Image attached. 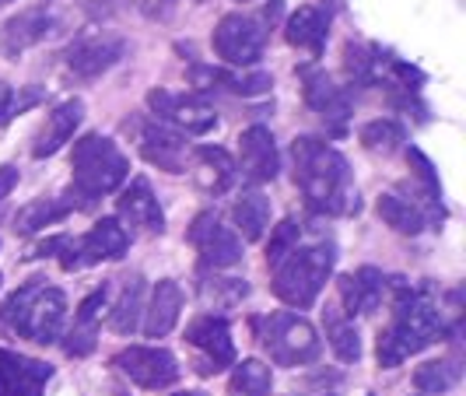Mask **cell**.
I'll list each match as a JSON object with an SVG mask.
<instances>
[{"label": "cell", "mask_w": 466, "mask_h": 396, "mask_svg": "<svg viewBox=\"0 0 466 396\" xmlns=\"http://www.w3.org/2000/svg\"><path fill=\"white\" fill-rule=\"evenodd\" d=\"M291 165H295V183L302 189L305 204L316 214L327 218H348L358 214V187L350 176L348 158L329 147L319 137H295L291 140Z\"/></svg>", "instance_id": "6da1fadb"}, {"label": "cell", "mask_w": 466, "mask_h": 396, "mask_svg": "<svg viewBox=\"0 0 466 396\" xmlns=\"http://www.w3.org/2000/svg\"><path fill=\"white\" fill-rule=\"evenodd\" d=\"M439 333H442V312L431 305L424 291L410 288V284H400L397 302H393V323L379 333V348H375L379 369L403 365L418 350L435 344Z\"/></svg>", "instance_id": "7a4b0ae2"}, {"label": "cell", "mask_w": 466, "mask_h": 396, "mask_svg": "<svg viewBox=\"0 0 466 396\" xmlns=\"http://www.w3.org/2000/svg\"><path fill=\"white\" fill-rule=\"evenodd\" d=\"M70 172H74V197L81 208H92L95 200L123 189L130 179V158L123 155L113 137L106 134H85L70 151Z\"/></svg>", "instance_id": "3957f363"}, {"label": "cell", "mask_w": 466, "mask_h": 396, "mask_svg": "<svg viewBox=\"0 0 466 396\" xmlns=\"http://www.w3.org/2000/svg\"><path fill=\"white\" fill-rule=\"evenodd\" d=\"M0 320L32 344H56L67 327V295L46 280L22 284L0 309Z\"/></svg>", "instance_id": "277c9868"}, {"label": "cell", "mask_w": 466, "mask_h": 396, "mask_svg": "<svg viewBox=\"0 0 466 396\" xmlns=\"http://www.w3.org/2000/svg\"><path fill=\"white\" fill-rule=\"evenodd\" d=\"M337 263V249L329 242H312V246H299L288 257L280 259L274 270V295L291 309H312L316 299L323 295L329 274Z\"/></svg>", "instance_id": "5b68a950"}, {"label": "cell", "mask_w": 466, "mask_h": 396, "mask_svg": "<svg viewBox=\"0 0 466 396\" xmlns=\"http://www.w3.org/2000/svg\"><path fill=\"white\" fill-rule=\"evenodd\" d=\"M257 340L270 354V361L280 369L309 365L323 350L316 327L305 316H295V312H270V316L257 320Z\"/></svg>", "instance_id": "8992f818"}, {"label": "cell", "mask_w": 466, "mask_h": 396, "mask_svg": "<svg viewBox=\"0 0 466 396\" xmlns=\"http://www.w3.org/2000/svg\"><path fill=\"white\" fill-rule=\"evenodd\" d=\"M130 249V232L119 225L116 218H98L92 228L77 239L64 242L60 249V267L64 270H85L95 267L102 259H123V253Z\"/></svg>", "instance_id": "52a82bcc"}, {"label": "cell", "mask_w": 466, "mask_h": 396, "mask_svg": "<svg viewBox=\"0 0 466 396\" xmlns=\"http://www.w3.org/2000/svg\"><path fill=\"white\" fill-rule=\"evenodd\" d=\"M210 43H214L218 60H225L228 67H257L263 46H267V28L257 18L232 11L214 25Z\"/></svg>", "instance_id": "ba28073f"}, {"label": "cell", "mask_w": 466, "mask_h": 396, "mask_svg": "<svg viewBox=\"0 0 466 396\" xmlns=\"http://www.w3.org/2000/svg\"><path fill=\"white\" fill-rule=\"evenodd\" d=\"M113 369L127 375L134 386L140 390H168V386H176V379H179V361H176V354L165 348H147V344H134V348H123L113 358Z\"/></svg>", "instance_id": "9c48e42d"}, {"label": "cell", "mask_w": 466, "mask_h": 396, "mask_svg": "<svg viewBox=\"0 0 466 396\" xmlns=\"http://www.w3.org/2000/svg\"><path fill=\"white\" fill-rule=\"evenodd\" d=\"M147 109L162 123H176L179 130H187L193 137H204L210 130H218V113L204 95H176L168 88H151Z\"/></svg>", "instance_id": "30bf717a"}, {"label": "cell", "mask_w": 466, "mask_h": 396, "mask_svg": "<svg viewBox=\"0 0 466 396\" xmlns=\"http://www.w3.org/2000/svg\"><path fill=\"white\" fill-rule=\"evenodd\" d=\"M187 239L189 246L200 253L204 267H210V270H232L235 263L242 259V239H238V232L225 228L214 210H204V214L193 218Z\"/></svg>", "instance_id": "8fae6325"}, {"label": "cell", "mask_w": 466, "mask_h": 396, "mask_svg": "<svg viewBox=\"0 0 466 396\" xmlns=\"http://www.w3.org/2000/svg\"><path fill=\"white\" fill-rule=\"evenodd\" d=\"M123 53H127V43L119 36H113V32H92V36L74 39L67 53H64V60H67V70L74 77L95 81V77H102V74H109V70L116 67L119 60H123Z\"/></svg>", "instance_id": "7c38bea8"}, {"label": "cell", "mask_w": 466, "mask_h": 396, "mask_svg": "<svg viewBox=\"0 0 466 396\" xmlns=\"http://www.w3.org/2000/svg\"><path fill=\"white\" fill-rule=\"evenodd\" d=\"M238 176L249 179L253 187L263 183H274L280 172V155H278V140L270 134V127L253 123L238 134Z\"/></svg>", "instance_id": "4fadbf2b"}, {"label": "cell", "mask_w": 466, "mask_h": 396, "mask_svg": "<svg viewBox=\"0 0 466 396\" xmlns=\"http://www.w3.org/2000/svg\"><path fill=\"white\" fill-rule=\"evenodd\" d=\"M302 95H305V106L316 113V117H323L337 130V134H344V127H348L350 119V98L348 92L329 77L323 67H305L302 70Z\"/></svg>", "instance_id": "5bb4252c"}, {"label": "cell", "mask_w": 466, "mask_h": 396, "mask_svg": "<svg viewBox=\"0 0 466 396\" xmlns=\"http://www.w3.org/2000/svg\"><path fill=\"white\" fill-rule=\"evenodd\" d=\"M187 340L200 350L204 358H208V361H204V369H200L204 375L221 372V369L235 365L232 327H228V320H225V316H214V312L197 316V320L187 327Z\"/></svg>", "instance_id": "9a60e30c"}, {"label": "cell", "mask_w": 466, "mask_h": 396, "mask_svg": "<svg viewBox=\"0 0 466 396\" xmlns=\"http://www.w3.org/2000/svg\"><path fill=\"white\" fill-rule=\"evenodd\" d=\"M137 144L144 162L162 168V172H172V176H179L189 162L187 137L176 134L172 127H165L162 119H144L137 130Z\"/></svg>", "instance_id": "2e32d148"}, {"label": "cell", "mask_w": 466, "mask_h": 396, "mask_svg": "<svg viewBox=\"0 0 466 396\" xmlns=\"http://www.w3.org/2000/svg\"><path fill=\"white\" fill-rule=\"evenodd\" d=\"M116 221L130 232H140V235H162L165 232V214H162V204H158V197H155V189L151 183L137 176L130 187L119 193L116 200Z\"/></svg>", "instance_id": "e0dca14e"}, {"label": "cell", "mask_w": 466, "mask_h": 396, "mask_svg": "<svg viewBox=\"0 0 466 396\" xmlns=\"http://www.w3.org/2000/svg\"><path fill=\"white\" fill-rule=\"evenodd\" d=\"M49 379H53V365L0 348V396H43Z\"/></svg>", "instance_id": "ac0fdd59"}, {"label": "cell", "mask_w": 466, "mask_h": 396, "mask_svg": "<svg viewBox=\"0 0 466 396\" xmlns=\"http://www.w3.org/2000/svg\"><path fill=\"white\" fill-rule=\"evenodd\" d=\"M386 278H382V270H375V267H361V270H354V274H344V278L337 280V291H340V312L344 316H372L375 309L382 305L386 299Z\"/></svg>", "instance_id": "d6986e66"}, {"label": "cell", "mask_w": 466, "mask_h": 396, "mask_svg": "<svg viewBox=\"0 0 466 396\" xmlns=\"http://www.w3.org/2000/svg\"><path fill=\"white\" fill-rule=\"evenodd\" d=\"M179 312H183V288L179 280L165 278L151 288V299L144 305V316H140V333L147 340H162L168 337L176 323H179Z\"/></svg>", "instance_id": "ffe728a7"}, {"label": "cell", "mask_w": 466, "mask_h": 396, "mask_svg": "<svg viewBox=\"0 0 466 396\" xmlns=\"http://www.w3.org/2000/svg\"><path fill=\"white\" fill-rule=\"evenodd\" d=\"M81 119H85V102H81V98L60 102L46 117V123L39 127L35 140H32V158H53L64 144H70L74 130L81 127Z\"/></svg>", "instance_id": "44dd1931"}, {"label": "cell", "mask_w": 466, "mask_h": 396, "mask_svg": "<svg viewBox=\"0 0 466 396\" xmlns=\"http://www.w3.org/2000/svg\"><path fill=\"white\" fill-rule=\"evenodd\" d=\"M56 28V18L49 7H28L22 15H15L4 25V49L7 53H22V49L39 46L49 32Z\"/></svg>", "instance_id": "7402d4cb"}, {"label": "cell", "mask_w": 466, "mask_h": 396, "mask_svg": "<svg viewBox=\"0 0 466 396\" xmlns=\"http://www.w3.org/2000/svg\"><path fill=\"white\" fill-rule=\"evenodd\" d=\"M193 165H197V183L204 193H225V189L235 187L238 179V168H235V158L225 151V147H214V144H204L193 151Z\"/></svg>", "instance_id": "603a6c76"}, {"label": "cell", "mask_w": 466, "mask_h": 396, "mask_svg": "<svg viewBox=\"0 0 466 396\" xmlns=\"http://www.w3.org/2000/svg\"><path fill=\"white\" fill-rule=\"evenodd\" d=\"M284 39L295 49L312 53V60H319L323 49H327V15L319 7H309V4L291 11L288 25H284Z\"/></svg>", "instance_id": "cb8c5ba5"}, {"label": "cell", "mask_w": 466, "mask_h": 396, "mask_svg": "<svg viewBox=\"0 0 466 396\" xmlns=\"http://www.w3.org/2000/svg\"><path fill=\"white\" fill-rule=\"evenodd\" d=\"M77 197L67 193V197H39V200H28L18 218H15V232L22 235H35V232H46L53 225H60L67 218L70 210H77Z\"/></svg>", "instance_id": "d4e9b609"}, {"label": "cell", "mask_w": 466, "mask_h": 396, "mask_svg": "<svg viewBox=\"0 0 466 396\" xmlns=\"http://www.w3.org/2000/svg\"><path fill=\"white\" fill-rule=\"evenodd\" d=\"M323 327H327L329 350L337 354V361L358 365V361H361V333H358V327H354V320L340 312V305H327V312H323Z\"/></svg>", "instance_id": "484cf974"}, {"label": "cell", "mask_w": 466, "mask_h": 396, "mask_svg": "<svg viewBox=\"0 0 466 396\" xmlns=\"http://www.w3.org/2000/svg\"><path fill=\"white\" fill-rule=\"evenodd\" d=\"M375 214L400 235H420L428 228V214L418 200H407V197H397V193H382L375 200Z\"/></svg>", "instance_id": "4316f807"}, {"label": "cell", "mask_w": 466, "mask_h": 396, "mask_svg": "<svg viewBox=\"0 0 466 396\" xmlns=\"http://www.w3.org/2000/svg\"><path fill=\"white\" fill-rule=\"evenodd\" d=\"M232 218H235V228L242 232L238 239L259 242L263 232H267V225H270V200H267L259 189H249V193H242V197L235 200Z\"/></svg>", "instance_id": "83f0119b"}, {"label": "cell", "mask_w": 466, "mask_h": 396, "mask_svg": "<svg viewBox=\"0 0 466 396\" xmlns=\"http://www.w3.org/2000/svg\"><path fill=\"white\" fill-rule=\"evenodd\" d=\"M140 316H144V280L130 278L119 291V302L109 309V330L119 337H130L140 330Z\"/></svg>", "instance_id": "f1b7e54d"}, {"label": "cell", "mask_w": 466, "mask_h": 396, "mask_svg": "<svg viewBox=\"0 0 466 396\" xmlns=\"http://www.w3.org/2000/svg\"><path fill=\"white\" fill-rule=\"evenodd\" d=\"M460 379H463L460 361H456V358H439V361H424L418 372H414V386H418L420 393L442 396V393H449V390H456Z\"/></svg>", "instance_id": "f546056e"}, {"label": "cell", "mask_w": 466, "mask_h": 396, "mask_svg": "<svg viewBox=\"0 0 466 396\" xmlns=\"http://www.w3.org/2000/svg\"><path fill=\"white\" fill-rule=\"evenodd\" d=\"M274 386V372L270 365H263L259 358H246L232 369V379H228V390L232 396H267Z\"/></svg>", "instance_id": "4dcf8cb0"}, {"label": "cell", "mask_w": 466, "mask_h": 396, "mask_svg": "<svg viewBox=\"0 0 466 396\" xmlns=\"http://www.w3.org/2000/svg\"><path fill=\"white\" fill-rule=\"evenodd\" d=\"M358 140L369 151H375V155H393L400 144L407 140V130H403V123H397V119H372V123H365L358 130Z\"/></svg>", "instance_id": "1f68e13d"}, {"label": "cell", "mask_w": 466, "mask_h": 396, "mask_svg": "<svg viewBox=\"0 0 466 396\" xmlns=\"http://www.w3.org/2000/svg\"><path fill=\"white\" fill-rule=\"evenodd\" d=\"M249 295V284L238 278H204L200 280V299H204V305L208 309H232V305H238L242 299Z\"/></svg>", "instance_id": "d6a6232c"}, {"label": "cell", "mask_w": 466, "mask_h": 396, "mask_svg": "<svg viewBox=\"0 0 466 396\" xmlns=\"http://www.w3.org/2000/svg\"><path fill=\"white\" fill-rule=\"evenodd\" d=\"M407 165H410V172H414V179H418L420 193H424V200L431 204V208L442 214V183H439V172H435V165L431 158L420 151V147H407Z\"/></svg>", "instance_id": "836d02e7"}, {"label": "cell", "mask_w": 466, "mask_h": 396, "mask_svg": "<svg viewBox=\"0 0 466 396\" xmlns=\"http://www.w3.org/2000/svg\"><path fill=\"white\" fill-rule=\"evenodd\" d=\"M299 239H302V228L288 218V221H280L278 228H270V242H267V263L270 267H278L280 259L288 257L291 249H299Z\"/></svg>", "instance_id": "e575fe53"}, {"label": "cell", "mask_w": 466, "mask_h": 396, "mask_svg": "<svg viewBox=\"0 0 466 396\" xmlns=\"http://www.w3.org/2000/svg\"><path fill=\"white\" fill-rule=\"evenodd\" d=\"M218 85H228V92L235 95H263L274 88V77L263 74V70H253V74H225L221 70V81Z\"/></svg>", "instance_id": "d590c367"}, {"label": "cell", "mask_w": 466, "mask_h": 396, "mask_svg": "<svg viewBox=\"0 0 466 396\" xmlns=\"http://www.w3.org/2000/svg\"><path fill=\"white\" fill-rule=\"evenodd\" d=\"M109 305V284H98L92 295H85L77 312H74V327H98V316Z\"/></svg>", "instance_id": "8d00e7d4"}, {"label": "cell", "mask_w": 466, "mask_h": 396, "mask_svg": "<svg viewBox=\"0 0 466 396\" xmlns=\"http://www.w3.org/2000/svg\"><path fill=\"white\" fill-rule=\"evenodd\" d=\"M98 340V327H70L64 333V350L70 358H88Z\"/></svg>", "instance_id": "74e56055"}, {"label": "cell", "mask_w": 466, "mask_h": 396, "mask_svg": "<svg viewBox=\"0 0 466 396\" xmlns=\"http://www.w3.org/2000/svg\"><path fill=\"white\" fill-rule=\"evenodd\" d=\"M64 242H67V235H49V239H43V242H35V246H28V253H25V259L60 257V249H64Z\"/></svg>", "instance_id": "f35d334b"}, {"label": "cell", "mask_w": 466, "mask_h": 396, "mask_svg": "<svg viewBox=\"0 0 466 396\" xmlns=\"http://www.w3.org/2000/svg\"><path fill=\"white\" fill-rule=\"evenodd\" d=\"M15 187H18V168L15 165H0V204L11 197Z\"/></svg>", "instance_id": "ab89813d"}, {"label": "cell", "mask_w": 466, "mask_h": 396, "mask_svg": "<svg viewBox=\"0 0 466 396\" xmlns=\"http://www.w3.org/2000/svg\"><path fill=\"white\" fill-rule=\"evenodd\" d=\"M11 102H15V92L0 81V123H7V119H11Z\"/></svg>", "instance_id": "60d3db41"}, {"label": "cell", "mask_w": 466, "mask_h": 396, "mask_svg": "<svg viewBox=\"0 0 466 396\" xmlns=\"http://www.w3.org/2000/svg\"><path fill=\"white\" fill-rule=\"evenodd\" d=\"M172 396H204V393H193V390H187V393H172Z\"/></svg>", "instance_id": "b9f144b4"}, {"label": "cell", "mask_w": 466, "mask_h": 396, "mask_svg": "<svg viewBox=\"0 0 466 396\" xmlns=\"http://www.w3.org/2000/svg\"><path fill=\"white\" fill-rule=\"evenodd\" d=\"M4 4H11V0H0V7H4Z\"/></svg>", "instance_id": "7bdbcfd3"}, {"label": "cell", "mask_w": 466, "mask_h": 396, "mask_svg": "<svg viewBox=\"0 0 466 396\" xmlns=\"http://www.w3.org/2000/svg\"><path fill=\"white\" fill-rule=\"evenodd\" d=\"M235 4H249V0H235Z\"/></svg>", "instance_id": "ee69618b"}, {"label": "cell", "mask_w": 466, "mask_h": 396, "mask_svg": "<svg viewBox=\"0 0 466 396\" xmlns=\"http://www.w3.org/2000/svg\"><path fill=\"white\" fill-rule=\"evenodd\" d=\"M0 284H4V274H0Z\"/></svg>", "instance_id": "f6af8a7d"}]
</instances>
